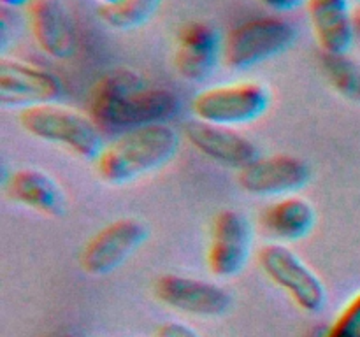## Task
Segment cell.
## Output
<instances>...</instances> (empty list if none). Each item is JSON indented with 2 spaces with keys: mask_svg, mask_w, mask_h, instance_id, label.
Returning <instances> with one entry per match:
<instances>
[{
  "mask_svg": "<svg viewBox=\"0 0 360 337\" xmlns=\"http://www.w3.org/2000/svg\"><path fill=\"white\" fill-rule=\"evenodd\" d=\"M323 337H360V290L348 298Z\"/></svg>",
  "mask_w": 360,
  "mask_h": 337,
  "instance_id": "obj_20",
  "label": "cell"
},
{
  "mask_svg": "<svg viewBox=\"0 0 360 337\" xmlns=\"http://www.w3.org/2000/svg\"><path fill=\"white\" fill-rule=\"evenodd\" d=\"M179 143L178 130L169 123L127 130L105 144L94 161L95 172L105 185H130L174 160Z\"/></svg>",
  "mask_w": 360,
  "mask_h": 337,
  "instance_id": "obj_2",
  "label": "cell"
},
{
  "mask_svg": "<svg viewBox=\"0 0 360 337\" xmlns=\"http://www.w3.org/2000/svg\"><path fill=\"white\" fill-rule=\"evenodd\" d=\"M295 37L294 25L281 16L246 20L225 37L224 62L232 70H248L287 51Z\"/></svg>",
  "mask_w": 360,
  "mask_h": 337,
  "instance_id": "obj_5",
  "label": "cell"
},
{
  "mask_svg": "<svg viewBox=\"0 0 360 337\" xmlns=\"http://www.w3.org/2000/svg\"><path fill=\"white\" fill-rule=\"evenodd\" d=\"M160 2L162 0H122L116 6L101 7L98 16L112 30H136L157 13Z\"/></svg>",
  "mask_w": 360,
  "mask_h": 337,
  "instance_id": "obj_19",
  "label": "cell"
},
{
  "mask_svg": "<svg viewBox=\"0 0 360 337\" xmlns=\"http://www.w3.org/2000/svg\"><path fill=\"white\" fill-rule=\"evenodd\" d=\"M322 69L330 88L347 100L360 104V65L348 55L322 53Z\"/></svg>",
  "mask_w": 360,
  "mask_h": 337,
  "instance_id": "obj_18",
  "label": "cell"
},
{
  "mask_svg": "<svg viewBox=\"0 0 360 337\" xmlns=\"http://www.w3.org/2000/svg\"><path fill=\"white\" fill-rule=\"evenodd\" d=\"M352 2H360V0H352Z\"/></svg>",
  "mask_w": 360,
  "mask_h": 337,
  "instance_id": "obj_25",
  "label": "cell"
},
{
  "mask_svg": "<svg viewBox=\"0 0 360 337\" xmlns=\"http://www.w3.org/2000/svg\"><path fill=\"white\" fill-rule=\"evenodd\" d=\"M264 276L276 284L301 311L316 315L327 304V288L322 277L287 244L267 242L257 251Z\"/></svg>",
  "mask_w": 360,
  "mask_h": 337,
  "instance_id": "obj_6",
  "label": "cell"
},
{
  "mask_svg": "<svg viewBox=\"0 0 360 337\" xmlns=\"http://www.w3.org/2000/svg\"><path fill=\"white\" fill-rule=\"evenodd\" d=\"M273 95L267 84L241 79L207 86L192 98L193 118L217 126H239L255 123L271 107Z\"/></svg>",
  "mask_w": 360,
  "mask_h": 337,
  "instance_id": "obj_4",
  "label": "cell"
},
{
  "mask_svg": "<svg viewBox=\"0 0 360 337\" xmlns=\"http://www.w3.org/2000/svg\"><path fill=\"white\" fill-rule=\"evenodd\" d=\"M0 2L7 7H27L34 0H0Z\"/></svg>",
  "mask_w": 360,
  "mask_h": 337,
  "instance_id": "obj_23",
  "label": "cell"
},
{
  "mask_svg": "<svg viewBox=\"0 0 360 337\" xmlns=\"http://www.w3.org/2000/svg\"><path fill=\"white\" fill-rule=\"evenodd\" d=\"M18 121L30 137L62 147L81 160L95 161L105 146L102 130L90 114L58 102L21 109Z\"/></svg>",
  "mask_w": 360,
  "mask_h": 337,
  "instance_id": "obj_3",
  "label": "cell"
},
{
  "mask_svg": "<svg viewBox=\"0 0 360 337\" xmlns=\"http://www.w3.org/2000/svg\"><path fill=\"white\" fill-rule=\"evenodd\" d=\"M148 239V227L137 218H120L95 232L79 253V267L88 276L118 270Z\"/></svg>",
  "mask_w": 360,
  "mask_h": 337,
  "instance_id": "obj_8",
  "label": "cell"
},
{
  "mask_svg": "<svg viewBox=\"0 0 360 337\" xmlns=\"http://www.w3.org/2000/svg\"><path fill=\"white\" fill-rule=\"evenodd\" d=\"M309 23L326 55H348L355 41L352 0H306Z\"/></svg>",
  "mask_w": 360,
  "mask_h": 337,
  "instance_id": "obj_16",
  "label": "cell"
},
{
  "mask_svg": "<svg viewBox=\"0 0 360 337\" xmlns=\"http://www.w3.org/2000/svg\"><path fill=\"white\" fill-rule=\"evenodd\" d=\"M253 251V225L245 213L224 209L213 218L206 249L207 270L218 279H232L248 265Z\"/></svg>",
  "mask_w": 360,
  "mask_h": 337,
  "instance_id": "obj_7",
  "label": "cell"
},
{
  "mask_svg": "<svg viewBox=\"0 0 360 337\" xmlns=\"http://www.w3.org/2000/svg\"><path fill=\"white\" fill-rule=\"evenodd\" d=\"M316 225V211L309 200L299 195L281 197L264 207L260 227L273 242L290 244L308 237Z\"/></svg>",
  "mask_w": 360,
  "mask_h": 337,
  "instance_id": "obj_17",
  "label": "cell"
},
{
  "mask_svg": "<svg viewBox=\"0 0 360 337\" xmlns=\"http://www.w3.org/2000/svg\"><path fill=\"white\" fill-rule=\"evenodd\" d=\"M224 58V41L213 25L206 21H188L176 37L174 69L188 83H204L217 70Z\"/></svg>",
  "mask_w": 360,
  "mask_h": 337,
  "instance_id": "obj_12",
  "label": "cell"
},
{
  "mask_svg": "<svg viewBox=\"0 0 360 337\" xmlns=\"http://www.w3.org/2000/svg\"><path fill=\"white\" fill-rule=\"evenodd\" d=\"M95 2H97L101 7H108V6H116V4H120L122 0H95Z\"/></svg>",
  "mask_w": 360,
  "mask_h": 337,
  "instance_id": "obj_24",
  "label": "cell"
},
{
  "mask_svg": "<svg viewBox=\"0 0 360 337\" xmlns=\"http://www.w3.org/2000/svg\"><path fill=\"white\" fill-rule=\"evenodd\" d=\"M181 107L171 88L151 84L129 67H116L97 79L90 93V111L102 132H127L139 126L169 123Z\"/></svg>",
  "mask_w": 360,
  "mask_h": 337,
  "instance_id": "obj_1",
  "label": "cell"
},
{
  "mask_svg": "<svg viewBox=\"0 0 360 337\" xmlns=\"http://www.w3.org/2000/svg\"><path fill=\"white\" fill-rule=\"evenodd\" d=\"M63 83L51 70L16 56L0 58V104L2 107L27 109L58 102Z\"/></svg>",
  "mask_w": 360,
  "mask_h": 337,
  "instance_id": "obj_11",
  "label": "cell"
},
{
  "mask_svg": "<svg viewBox=\"0 0 360 337\" xmlns=\"http://www.w3.org/2000/svg\"><path fill=\"white\" fill-rule=\"evenodd\" d=\"M260 2L276 13H288V11H294L306 4V0H260Z\"/></svg>",
  "mask_w": 360,
  "mask_h": 337,
  "instance_id": "obj_22",
  "label": "cell"
},
{
  "mask_svg": "<svg viewBox=\"0 0 360 337\" xmlns=\"http://www.w3.org/2000/svg\"><path fill=\"white\" fill-rule=\"evenodd\" d=\"M311 181V165L301 157L276 153L259 157L238 171V185L255 197L297 195Z\"/></svg>",
  "mask_w": 360,
  "mask_h": 337,
  "instance_id": "obj_9",
  "label": "cell"
},
{
  "mask_svg": "<svg viewBox=\"0 0 360 337\" xmlns=\"http://www.w3.org/2000/svg\"><path fill=\"white\" fill-rule=\"evenodd\" d=\"M185 139L206 158L238 171L260 157L255 143L238 128L210 125L199 119L186 123Z\"/></svg>",
  "mask_w": 360,
  "mask_h": 337,
  "instance_id": "obj_14",
  "label": "cell"
},
{
  "mask_svg": "<svg viewBox=\"0 0 360 337\" xmlns=\"http://www.w3.org/2000/svg\"><path fill=\"white\" fill-rule=\"evenodd\" d=\"M6 192L13 202L48 218L67 213V193L48 172L35 167L14 171L6 183Z\"/></svg>",
  "mask_w": 360,
  "mask_h": 337,
  "instance_id": "obj_15",
  "label": "cell"
},
{
  "mask_svg": "<svg viewBox=\"0 0 360 337\" xmlns=\"http://www.w3.org/2000/svg\"><path fill=\"white\" fill-rule=\"evenodd\" d=\"M25 9L32 37L44 55L69 60L76 53V28L63 0H34Z\"/></svg>",
  "mask_w": 360,
  "mask_h": 337,
  "instance_id": "obj_13",
  "label": "cell"
},
{
  "mask_svg": "<svg viewBox=\"0 0 360 337\" xmlns=\"http://www.w3.org/2000/svg\"><path fill=\"white\" fill-rule=\"evenodd\" d=\"M153 293L169 309L197 318H217L232 305L229 290L213 281L185 274H162L155 279Z\"/></svg>",
  "mask_w": 360,
  "mask_h": 337,
  "instance_id": "obj_10",
  "label": "cell"
},
{
  "mask_svg": "<svg viewBox=\"0 0 360 337\" xmlns=\"http://www.w3.org/2000/svg\"><path fill=\"white\" fill-rule=\"evenodd\" d=\"M157 337H202L195 329L181 322H167L158 326Z\"/></svg>",
  "mask_w": 360,
  "mask_h": 337,
  "instance_id": "obj_21",
  "label": "cell"
}]
</instances>
